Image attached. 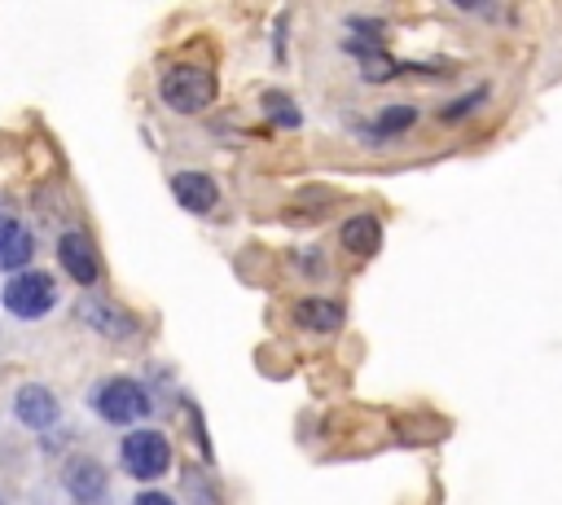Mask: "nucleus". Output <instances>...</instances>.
Wrapping results in <instances>:
<instances>
[{
	"label": "nucleus",
	"mask_w": 562,
	"mask_h": 505,
	"mask_svg": "<svg viewBox=\"0 0 562 505\" xmlns=\"http://www.w3.org/2000/svg\"><path fill=\"white\" fill-rule=\"evenodd\" d=\"M119 465L127 479L136 483H154L171 470V439L162 430H149V426H136L123 435L119 444Z\"/></svg>",
	"instance_id": "f257e3e1"
},
{
	"label": "nucleus",
	"mask_w": 562,
	"mask_h": 505,
	"mask_svg": "<svg viewBox=\"0 0 562 505\" xmlns=\"http://www.w3.org/2000/svg\"><path fill=\"white\" fill-rule=\"evenodd\" d=\"M158 97H162V105L176 110V114H202V110L215 101V75H211L206 66L180 61V66L162 70Z\"/></svg>",
	"instance_id": "f03ea898"
},
{
	"label": "nucleus",
	"mask_w": 562,
	"mask_h": 505,
	"mask_svg": "<svg viewBox=\"0 0 562 505\" xmlns=\"http://www.w3.org/2000/svg\"><path fill=\"white\" fill-rule=\"evenodd\" d=\"M0 303H4V312H9V316H18V321H40V316L57 303V285H53V277H48V272L22 268V272H13V277L4 281Z\"/></svg>",
	"instance_id": "7ed1b4c3"
},
{
	"label": "nucleus",
	"mask_w": 562,
	"mask_h": 505,
	"mask_svg": "<svg viewBox=\"0 0 562 505\" xmlns=\"http://www.w3.org/2000/svg\"><path fill=\"white\" fill-rule=\"evenodd\" d=\"M92 408L110 426H132V422L149 417V391L140 382H132V378H105L92 391Z\"/></svg>",
	"instance_id": "20e7f679"
},
{
	"label": "nucleus",
	"mask_w": 562,
	"mask_h": 505,
	"mask_svg": "<svg viewBox=\"0 0 562 505\" xmlns=\"http://www.w3.org/2000/svg\"><path fill=\"white\" fill-rule=\"evenodd\" d=\"M61 487H66V496L75 505H101L105 492H110V474H105V465L97 457L79 452V457H70L61 465Z\"/></svg>",
	"instance_id": "39448f33"
},
{
	"label": "nucleus",
	"mask_w": 562,
	"mask_h": 505,
	"mask_svg": "<svg viewBox=\"0 0 562 505\" xmlns=\"http://www.w3.org/2000/svg\"><path fill=\"white\" fill-rule=\"evenodd\" d=\"M13 417L26 426V430H53L61 422V400L44 386V382H26L18 386L13 395Z\"/></svg>",
	"instance_id": "423d86ee"
},
{
	"label": "nucleus",
	"mask_w": 562,
	"mask_h": 505,
	"mask_svg": "<svg viewBox=\"0 0 562 505\" xmlns=\"http://www.w3.org/2000/svg\"><path fill=\"white\" fill-rule=\"evenodd\" d=\"M57 263H61V272H66L70 281H79V285H92V281L101 277V263H97V250H92L88 233H61V237H57Z\"/></svg>",
	"instance_id": "0eeeda50"
},
{
	"label": "nucleus",
	"mask_w": 562,
	"mask_h": 505,
	"mask_svg": "<svg viewBox=\"0 0 562 505\" xmlns=\"http://www.w3.org/2000/svg\"><path fill=\"white\" fill-rule=\"evenodd\" d=\"M171 193H176V202H180L184 211H193V215H206V211H215V202H220V184H215V176H206V171H176V176H171Z\"/></svg>",
	"instance_id": "6e6552de"
},
{
	"label": "nucleus",
	"mask_w": 562,
	"mask_h": 505,
	"mask_svg": "<svg viewBox=\"0 0 562 505\" xmlns=\"http://www.w3.org/2000/svg\"><path fill=\"white\" fill-rule=\"evenodd\" d=\"M31 259H35L31 228L22 220H13V215H0V268L4 272H22Z\"/></svg>",
	"instance_id": "1a4fd4ad"
},
{
	"label": "nucleus",
	"mask_w": 562,
	"mask_h": 505,
	"mask_svg": "<svg viewBox=\"0 0 562 505\" xmlns=\"http://www.w3.org/2000/svg\"><path fill=\"white\" fill-rule=\"evenodd\" d=\"M294 316H299V325L303 329H316V334H334L338 325H342V303H334V299H303L299 307H294Z\"/></svg>",
	"instance_id": "9d476101"
},
{
	"label": "nucleus",
	"mask_w": 562,
	"mask_h": 505,
	"mask_svg": "<svg viewBox=\"0 0 562 505\" xmlns=\"http://www.w3.org/2000/svg\"><path fill=\"white\" fill-rule=\"evenodd\" d=\"M342 246L351 250V255H373L378 246H382V224L373 220V215H351L347 224H342Z\"/></svg>",
	"instance_id": "9b49d317"
},
{
	"label": "nucleus",
	"mask_w": 562,
	"mask_h": 505,
	"mask_svg": "<svg viewBox=\"0 0 562 505\" xmlns=\"http://www.w3.org/2000/svg\"><path fill=\"white\" fill-rule=\"evenodd\" d=\"M79 316L88 321V325H97L101 334H110V338H123V334H132L136 325L119 312V307H110V303H97V299H83L79 303Z\"/></svg>",
	"instance_id": "f8f14e48"
},
{
	"label": "nucleus",
	"mask_w": 562,
	"mask_h": 505,
	"mask_svg": "<svg viewBox=\"0 0 562 505\" xmlns=\"http://www.w3.org/2000/svg\"><path fill=\"white\" fill-rule=\"evenodd\" d=\"M417 123V110L408 105V101H400V105H386L378 119H373V136H395V132H404V127H413Z\"/></svg>",
	"instance_id": "ddd939ff"
},
{
	"label": "nucleus",
	"mask_w": 562,
	"mask_h": 505,
	"mask_svg": "<svg viewBox=\"0 0 562 505\" xmlns=\"http://www.w3.org/2000/svg\"><path fill=\"white\" fill-rule=\"evenodd\" d=\"M479 101H487V88H474V92H465V97H457V101H448V105L439 110V119H443V123H457V119H465V114H474V110H479Z\"/></svg>",
	"instance_id": "4468645a"
},
{
	"label": "nucleus",
	"mask_w": 562,
	"mask_h": 505,
	"mask_svg": "<svg viewBox=\"0 0 562 505\" xmlns=\"http://www.w3.org/2000/svg\"><path fill=\"white\" fill-rule=\"evenodd\" d=\"M263 105H268V119L285 123V127H299V110H294V101H290V97H281V92H268V97H263Z\"/></svg>",
	"instance_id": "2eb2a0df"
},
{
	"label": "nucleus",
	"mask_w": 562,
	"mask_h": 505,
	"mask_svg": "<svg viewBox=\"0 0 562 505\" xmlns=\"http://www.w3.org/2000/svg\"><path fill=\"white\" fill-rule=\"evenodd\" d=\"M132 505H176V501H171L167 492H154V487H149V492H136Z\"/></svg>",
	"instance_id": "dca6fc26"
},
{
	"label": "nucleus",
	"mask_w": 562,
	"mask_h": 505,
	"mask_svg": "<svg viewBox=\"0 0 562 505\" xmlns=\"http://www.w3.org/2000/svg\"><path fill=\"white\" fill-rule=\"evenodd\" d=\"M0 505H9V501H4V492H0Z\"/></svg>",
	"instance_id": "f3484780"
}]
</instances>
